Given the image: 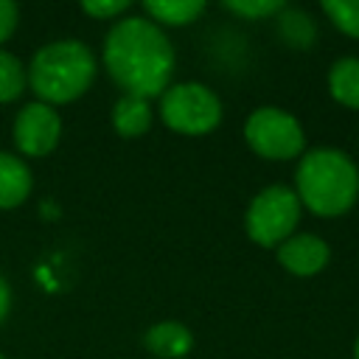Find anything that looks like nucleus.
<instances>
[{"label": "nucleus", "mask_w": 359, "mask_h": 359, "mask_svg": "<svg viewBox=\"0 0 359 359\" xmlns=\"http://www.w3.org/2000/svg\"><path fill=\"white\" fill-rule=\"evenodd\" d=\"M104 65L126 95H163L174 70V48L168 36L143 17L115 22L104 42Z\"/></svg>", "instance_id": "f257e3e1"}, {"label": "nucleus", "mask_w": 359, "mask_h": 359, "mask_svg": "<svg viewBox=\"0 0 359 359\" xmlns=\"http://www.w3.org/2000/svg\"><path fill=\"white\" fill-rule=\"evenodd\" d=\"M297 199L317 216L345 213L359 194V171L337 149H314L297 165Z\"/></svg>", "instance_id": "f03ea898"}, {"label": "nucleus", "mask_w": 359, "mask_h": 359, "mask_svg": "<svg viewBox=\"0 0 359 359\" xmlns=\"http://www.w3.org/2000/svg\"><path fill=\"white\" fill-rule=\"evenodd\" d=\"M95 76V56L79 39H59L39 48L28 67L34 93L48 104H67L79 98Z\"/></svg>", "instance_id": "7ed1b4c3"}, {"label": "nucleus", "mask_w": 359, "mask_h": 359, "mask_svg": "<svg viewBox=\"0 0 359 359\" xmlns=\"http://www.w3.org/2000/svg\"><path fill=\"white\" fill-rule=\"evenodd\" d=\"M160 118L168 129L182 135H205L222 121V104L205 84H174L163 93Z\"/></svg>", "instance_id": "20e7f679"}, {"label": "nucleus", "mask_w": 359, "mask_h": 359, "mask_svg": "<svg viewBox=\"0 0 359 359\" xmlns=\"http://www.w3.org/2000/svg\"><path fill=\"white\" fill-rule=\"evenodd\" d=\"M300 219V199L286 185L264 188L247 210V233L261 247H275L289 238Z\"/></svg>", "instance_id": "39448f33"}, {"label": "nucleus", "mask_w": 359, "mask_h": 359, "mask_svg": "<svg viewBox=\"0 0 359 359\" xmlns=\"http://www.w3.org/2000/svg\"><path fill=\"white\" fill-rule=\"evenodd\" d=\"M244 137L250 149L266 160H286L303 151V129L300 123L275 107L255 109L244 123Z\"/></svg>", "instance_id": "423d86ee"}, {"label": "nucleus", "mask_w": 359, "mask_h": 359, "mask_svg": "<svg viewBox=\"0 0 359 359\" xmlns=\"http://www.w3.org/2000/svg\"><path fill=\"white\" fill-rule=\"evenodd\" d=\"M59 132H62V121L48 104H28L14 121L17 149L31 157L48 154L56 146Z\"/></svg>", "instance_id": "0eeeda50"}, {"label": "nucleus", "mask_w": 359, "mask_h": 359, "mask_svg": "<svg viewBox=\"0 0 359 359\" xmlns=\"http://www.w3.org/2000/svg\"><path fill=\"white\" fill-rule=\"evenodd\" d=\"M278 261L292 272V275H317L325 261H328V244L317 236H294V238H286L280 247H278Z\"/></svg>", "instance_id": "6e6552de"}, {"label": "nucleus", "mask_w": 359, "mask_h": 359, "mask_svg": "<svg viewBox=\"0 0 359 359\" xmlns=\"http://www.w3.org/2000/svg\"><path fill=\"white\" fill-rule=\"evenodd\" d=\"M191 331L180 323H157L146 331V348L160 359H180L191 351Z\"/></svg>", "instance_id": "1a4fd4ad"}, {"label": "nucleus", "mask_w": 359, "mask_h": 359, "mask_svg": "<svg viewBox=\"0 0 359 359\" xmlns=\"http://www.w3.org/2000/svg\"><path fill=\"white\" fill-rule=\"evenodd\" d=\"M31 191V171L22 160L0 151V208H17Z\"/></svg>", "instance_id": "9d476101"}, {"label": "nucleus", "mask_w": 359, "mask_h": 359, "mask_svg": "<svg viewBox=\"0 0 359 359\" xmlns=\"http://www.w3.org/2000/svg\"><path fill=\"white\" fill-rule=\"evenodd\" d=\"M112 123H115L118 135H123V137L143 135L151 126L149 101L146 98H137V95H121L115 101V109H112Z\"/></svg>", "instance_id": "9b49d317"}, {"label": "nucleus", "mask_w": 359, "mask_h": 359, "mask_svg": "<svg viewBox=\"0 0 359 359\" xmlns=\"http://www.w3.org/2000/svg\"><path fill=\"white\" fill-rule=\"evenodd\" d=\"M328 90L339 104L359 109V59L345 56L334 62L328 73Z\"/></svg>", "instance_id": "f8f14e48"}, {"label": "nucleus", "mask_w": 359, "mask_h": 359, "mask_svg": "<svg viewBox=\"0 0 359 359\" xmlns=\"http://www.w3.org/2000/svg\"><path fill=\"white\" fill-rule=\"evenodd\" d=\"M143 8L154 22L185 25L205 11V3L202 0H146Z\"/></svg>", "instance_id": "ddd939ff"}, {"label": "nucleus", "mask_w": 359, "mask_h": 359, "mask_svg": "<svg viewBox=\"0 0 359 359\" xmlns=\"http://www.w3.org/2000/svg\"><path fill=\"white\" fill-rule=\"evenodd\" d=\"M25 87V73L22 65L17 62V56L0 50V104L3 101H14Z\"/></svg>", "instance_id": "4468645a"}, {"label": "nucleus", "mask_w": 359, "mask_h": 359, "mask_svg": "<svg viewBox=\"0 0 359 359\" xmlns=\"http://www.w3.org/2000/svg\"><path fill=\"white\" fill-rule=\"evenodd\" d=\"M323 11L342 34L359 36V0H325Z\"/></svg>", "instance_id": "2eb2a0df"}, {"label": "nucleus", "mask_w": 359, "mask_h": 359, "mask_svg": "<svg viewBox=\"0 0 359 359\" xmlns=\"http://www.w3.org/2000/svg\"><path fill=\"white\" fill-rule=\"evenodd\" d=\"M280 36L294 48H309L314 39V25L300 11H286L280 17Z\"/></svg>", "instance_id": "dca6fc26"}, {"label": "nucleus", "mask_w": 359, "mask_h": 359, "mask_svg": "<svg viewBox=\"0 0 359 359\" xmlns=\"http://www.w3.org/2000/svg\"><path fill=\"white\" fill-rule=\"evenodd\" d=\"M224 8L241 17H269V14L283 11V0H227Z\"/></svg>", "instance_id": "f3484780"}, {"label": "nucleus", "mask_w": 359, "mask_h": 359, "mask_svg": "<svg viewBox=\"0 0 359 359\" xmlns=\"http://www.w3.org/2000/svg\"><path fill=\"white\" fill-rule=\"evenodd\" d=\"M81 8L98 20H109L115 14H123L129 8V0H84Z\"/></svg>", "instance_id": "a211bd4d"}, {"label": "nucleus", "mask_w": 359, "mask_h": 359, "mask_svg": "<svg viewBox=\"0 0 359 359\" xmlns=\"http://www.w3.org/2000/svg\"><path fill=\"white\" fill-rule=\"evenodd\" d=\"M17 25V6L11 0H0V42L11 36Z\"/></svg>", "instance_id": "6ab92c4d"}, {"label": "nucleus", "mask_w": 359, "mask_h": 359, "mask_svg": "<svg viewBox=\"0 0 359 359\" xmlns=\"http://www.w3.org/2000/svg\"><path fill=\"white\" fill-rule=\"evenodd\" d=\"M8 306H11V292H8V283H6L3 275H0V323H3V317L8 314Z\"/></svg>", "instance_id": "aec40b11"}, {"label": "nucleus", "mask_w": 359, "mask_h": 359, "mask_svg": "<svg viewBox=\"0 0 359 359\" xmlns=\"http://www.w3.org/2000/svg\"><path fill=\"white\" fill-rule=\"evenodd\" d=\"M353 356L359 359V339H356V348H353Z\"/></svg>", "instance_id": "412c9836"}, {"label": "nucleus", "mask_w": 359, "mask_h": 359, "mask_svg": "<svg viewBox=\"0 0 359 359\" xmlns=\"http://www.w3.org/2000/svg\"><path fill=\"white\" fill-rule=\"evenodd\" d=\"M0 359H3V353H0Z\"/></svg>", "instance_id": "4be33fe9"}]
</instances>
